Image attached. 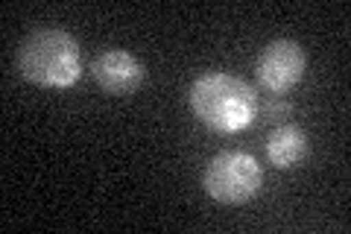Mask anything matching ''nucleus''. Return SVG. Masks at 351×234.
Instances as JSON below:
<instances>
[{"instance_id":"1","label":"nucleus","mask_w":351,"mask_h":234,"mask_svg":"<svg viewBox=\"0 0 351 234\" xmlns=\"http://www.w3.org/2000/svg\"><path fill=\"white\" fill-rule=\"evenodd\" d=\"M188 100L199 124L214 132H223V135H234V132H243L255 124L258 94L240 76L223 71L202 73L199 80H193Z\"/></svg>"},{"instance_id":"2","label":"nucleus","mask_w":351,"mask_h":234,"mask_svg":"<svg viewBox=\"0 0 351 234\" xmlns=\"http://www.w3.org/2000/svg\"><path fill=\"white\" fill-rule=\"evenodd\" d=\"M18 71L38 88H71L82 76V47L71 32L56 27L32 30L18 44Z\"/></svg>"},{"instance_id":"3","label":"nucleus","mask_w":351,"mask_h":234,"mask_svg":"<svg viewBox=\"0 0 351 234\" xmlns=\"http://www.w3.org/2000/svg\"><path fill=\"white\" fill-rule=\"evenodd\" d=\"M202 187L219 205H243L255 199L263 187V170L255 161V155L226 150L208 161L202 173Z\"/></svg>"},{"instance_id":"4","label":"nucleus","mask_w":351,"mask_h":234,"mask_svg":"<svg viewBox=\"0 0 351 234\" xmlns=\"http://www.w3.org/2000/svg\"><path fill=\"white\" fill-rule=\"evenodd\" d=\"M307 68V56L299 41L293 38H276L261 50L255 62L258 85L269 94H287L293 85H299Z\"/></svg>"},{"instance_id":"5","label":"nucleus","mask_w":351,"mask_h":234,"mask_svg":"<svg viewBox=\"0 0 351 234\" xmlns=\"http://www.w3.org/2000/svg\"><path fill=\"white\" fill-rule=\"evenodd\" d=\"M91 76L108 97H129L144 82V65L129 50H103L91 62Z\"/></svg>"},{"instance_id":"6","label":"nucleus","mask_w":351,"mask_h":234,"mask_svg":"<svg viewBox=\"0 0 351 234\" xmlns=\"http://www.w3.org/2000/svg\"><path fill=\"white\" fill-rule=\"evenodd\" d=\"M307 152H311V138L307 132L295 124H281L269 132L267 138V161L276 167V170H290V167H299Z\"/></svg>"},{"instance_id":"7","label":"nucleus","mask_w":351,"mask_h":234,"mask_svg":"<svg viewBox=\"0 0 351 234\" xmlns=\"http://www.w3.org/2000/svg\"><path fill=\"white\" fill-rule=\"evenodd\" d=\"M293 115V108L287 106V103H284V100H278V94H272V100H269V103H258V111H255V120L261 117L263 120V124H269V120H272V124H287V117Z\"/></svg>"}]
</instances>
